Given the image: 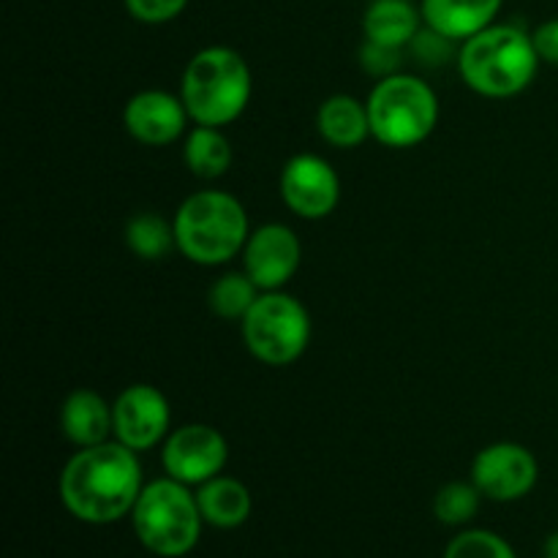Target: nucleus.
<instances>
[{"label": "nucleus", "instance_id": "nucleus-1", "mask_svg": "<svg viewBox=\"0 0 558 558\" xmlns=\"http://www.w3.org/2000/svg\"><path fill=\"white\" fill-rule=\"evenodd\" d=\"M142 488V466L134 450L109 439L82 447L60 472L58 494L65 510L82 523L107 526L134 512Z\"/></svg>", "mask_w": 558, "mask_h": 558}, {"label": "nucleus", "instance_id": "nucleus-2", "mask_svg": "<svg viewBox=\"0 0 558 558\" xmlns=\"http://www.w3.org/2000/svg\"><path fill=\"white\" fill-rule=\"evenodd\" d=\"M532 33L518 25H499L480 31L461 41L458 71L469 90L485 98H512L526 90L539 69Z\"/></svg>", "mask_w": 558, "mask_h": 558}, {"label": "nucleus", "instance_id": "nucleus-3", "mask_svg": "<svg viewBox=\"0 0 558 558\" xmlns=\"http://www.w3.org/2000/svg\"><path fill=\"white\" fill-rule=\"evenodd\" d=\"M248 213L229 191H196L174 213L178 251L202 267H218L243 254Z\"/></svg>", "mask_w": 558, "mask_h": 558}, {"label": "nucleus", "instance_id": "nucleus-4", "mask_svg": "<svg viewBox=\"0 0 558 558\" xmlns=\"http://www.w3.org/2000/svg\"><path fill=\"white\" fill-rule=\"evenodd\" d=\"M254 90L251 69L232 47H205L189 60L180 80V98L196 125L234 123Z\"/></svg>", "mask_w": 558, "mask_h": 558}, {"label": "nucleus", "instance_id": "nucleus-5", "mask_svg": "<svg viewBox=\"0 0 558 558\" xmlns=\"http://www.w3.org/2000/svg\"><path fill=\"white\" fill-rule=\"evenodd\" d=\"M131 523L142 548L153 556L183 558L199 545L205 518L189 485L161 477L142 488Z\"/></svg>", "mask_w": 558, "mask_h": 558}, {"label": "nucleus", "instance_id": "nucleus-6", "mask_svg": "<svg viewBox=\"0 0 558 558\" xmlns=\"http://www.w3.org/2000/svg\"><path fill=\"white\" fill-rule=\"evenodd\" d=\"M365 104H368L371 136L396 150L423 145L439 125V96L420 76H385L376 82Z\"/></svg>", "mask_w": 558, "mask_h": 558}, {"label": "nucleus", "instance_id": "nucleus-7", "mask_svg": "<svg viewBox=\"0 0 558 558\" xmlns=\"http://www.w3.org/2000/svg\"><path fill=\"white\" fill-rule=\"evenodd\" d=\"M243 338L248 352L259 363L283 368L303 357L311 341L308 308L298 298L278 292H262L243 322Z\"/></svg>", "mask_w": 558, "mask_h": 558}, {"label": "nucleus", "instance_id": "nucleus-8", "mask_svg": "<svg viewBox=\"0 0 558 558\" xmlns=\"http://www.w3.org/2000/svg\"><path fill=\"white\" fill-rule=\"evenodd\" d=\"M229 445L223 434L213 425L191 423L180 425L163 441L161 463L167 477L183 485H205L207 480L218 477L227 466Z\"/></svg>", "mask_w": 558, "mask_h": 558}, {"label": "nucleus", "instance_id": "nucleus-9", "mask_svg": "<svg viewBox=\"0 0 558 558\" xmlns=\"http://www.w3.org/2000/svg\"><path fill=\"white\" fill-rule=\"evenodd\" d=\"M281 199L294 216L322 221L341 199V180L332 163L316 153H298L283 163Z\"/></svg>", "mask_w": 558, "mask_h": 558}, {"label": "nucleus", "instance_id": "nucleus-10", "mask_svg": "<svg viewBox=\"0 0 558 558\" xmlns=\"http://www.w3.org/2000/svg\"><path fill=\"white\" fill-rule=\"evenodd\" d=\"M539 466L529 447L496 441L480 450L472 461V483L490 501H518L537 485Z\"/></svg>", "mask_w": 558, "mask_h": 558}, {"label": "nucleus", "instance_id": "nucleus-11", "mask_svg": "<svg viewBox=\"0 0 558 558\" xmlns=\"http://www.w3.org/2000/svg\"><path fill=\"white\" fill-rule=\"evenodd\" d=\"M114 439L134 452L153 450L172 434V409L153 385H131L114 398Z\"/></svg>", "mask_w": 558, "mask_h": 558}, {"label": "nucleus", "instance_id": "nucleus-12", "mask_svg": "<svg viewBox=\"0 0 558 558\" xmlns=\"http://www.w3.org/2000/svg\"><path fill=\"white\" fill-rule=\"evenodd\" d=\"M303 245L287 223H265L248 234L243 248V270L262 292H278L300 270Z\"/></svg>", "mask_w": 558, "mask_h": 558}, {"label": "nucleus", "instance_id": "nucleus-13", "mask_svg": "<svg viewBox=\"0 0 558 558\" xmlns=\"http://www.w3.org/2000/svg\"><path fill=\"white\" fill-rule=\"evenodd\" d=\"M191 114L183 98L169 90H140L123 107V125L147 147H167L185 134Z\"/></svg>", "mask_w": 558, "mask_h": 558}, {"label": "nucleus", "instance_id": "nucleus-14", "mask_svg": "<svg viewBox=\"0 0 558 558\" xmlns=\"http://www.w3.org/2000/svg\"><path fill=\"white\" fill-rule=\"evenodd\" d=\"M501 5L505 0H420V14L430 31L452 41H466L494 25Z\"/></svg>", "mask_w": 558, "mask_h": 558}, {"label": "nucleus", "instance_id": "nucleus-15", "mask_svg": "<svg viewBox=\"0 0 558 558\" xmlns=\"http://www.w3.org/2000/svg\"><path fill=\"white\" fill-rule=\"evenodd\" d=\"M60 430L74 447H96L114 436L112 407L96 390H74L60 407Z\"/></svg>", "mask_w": 558, "mask_h": 558}, {"label": "nucleus", "instance_id": "nucleus-16", "mask_svg": "<svg viewBox=\"0 0 558 558\" xmlns=\"http://www.w3.org/2000/svg\"><path fill=\"white\" fill-rule=\"evenodd\" d=\"M316 131L327 145L338 147V150L360 147L371 136L368 104L347 96V93L325 98L316 112Z\"/></svg>", "mask_w": 558, "mask_h": 558}, {"label": "nucleus", "instance_id": "nucleus-17", "mask_svg": "<svg viewBox=\"0 0 558 558\" xmlns=\"http://www.w3.org/2000/svg\"><path fill=\"white\" fill-rule=\"evenodd\" d=\"M196 505L207 526L229 532L248 521L254 501H251V490L240 480L218 474L196 488Z\"/></svg>", "mask_w": 558, "mask_h": 558}, {"label": "nucleus", "instance_id": "nucleus-18", "mask_svg": "<svg viewBox=\"0 0 558 558\" xmlns=\"http://www.w3.org/2000/svg\"><path fill=\"white\" fill-rule=\"evenodd\" d=\"M423 25V14L414 9L412 0H374L363 16V33L368 41L398 49L409 47Z\"/></svg>", "mask_w": 558, "mask_h": 558}, {"label": "nucleus", "instance_id": "nucleus-19", "mask_svg": "<svg viewBox=\"0 0 558 558\" xmlns=\"http://www.w3.org/2000/svg\"><path fill=\"white\" fill-rule=\"evenodd\" d=\"M232 145L216 125H196L189 131L183 161L191 174L202 180H218L232 167Z\"/></svg>", "mask_w": 558, "mask_h": 558}, {"label": "nucleus", "instance_id": "nucleus-20", "mask_svg": "<svg viewBox=\"0 0 558 558\" xmlns=\"http://www.w3.org/2000/svg\"><path fill=\"white\" fill-rule=\"evenodd\" d=\"M125 245L145 262L163 259V256H169L178 248L174 221H167L158 213H136L125 223Z\"/></svg>", "mask_w": 558, "mask_h": 558}, {"label": "nucleus", "instance_id": "nucleus-21", "mask_svg": "<svg viewBox=\"0 0 558 558\" xmlns=\"http://www.w3.org/2000/svg\"><path fill=\"white\" fill-rule=\"evenodd\" d=\"M262 289L251 281L248 272H227L218 278L207 292V303L216 316L227 322H243L254 303L259 300Z\"/></svg>", "mask_w": 558, "mask_h": 558}, {"label": "nucleus", "instance_id": "nucleus-22", "mask_svg": "<svg viewBox=\"0 0 558 558\" xmlns=\"http://www.w3.org/2000/svg\"><path fill=\"white\" fill-rule=\"evenodd\" d=\"M480 488L474 483H447L434 499V515L445 526H466L480 512Z\"/></svg>", "mask_w": 558, "mask_h": 558}, {"label": "nucleus", "instance_id": "nucleus-23", "mask_svg": "<svg viewBox=\"0 0 558 558\" xmlns=\"http://www.w3.org/2000/svg\"><path fill=\"white\" fill-rule=\"evenodd\" d=\"M445 558H518L512 545L488 529H469L447 545Z\"/></svg>", "mask_w": 558, "mask_h": 558}, {"label": "nucleus", "instance_id": "nucleus-24", "mask_svg": "<svg viewBox=\"0 0 558 558\" xmlns=\"http://www.w3.org/2000/svg\"><path fill=\"white\" fill-rule=\"evenodd\" d=\"M401 63L403 49L398 47H385V44L368 41V38H365V44L360 47V65H363L365 74L376 76V80L401 74Z\"/></svg>", "mask_w": 558, "mask_h": 558}, {"label": "nucleus", "instance_id": "nucleus-25", "mask_svg": "<svg viewBox=\"0 0 558 558\" xmlns=\"http://www.w3.org/2000/svg\"><path fill=\"white\" fill-rule=\"evenodd\" d=\"M123 5L136 22L163 25V22L178 20L185 11V5H189V0H123Z\"/></svg>", "mask_w": 558, "mask_h": 558}, {"label": "nucleus", "instance_id": "nucleus-26", "mask_svg": "<svg viewBox=\"0 0 558 558\" xmlns=\"http://www.w3.org/2000/svg\"><path fill=\"white\" fill-rule=\"evenodd\" d=\"M450 47H452V38L441 36V33L430 31V27H423V31H420L412 41L414 54H417V58L428 65L445 63V60L452 54Z\"/></svg>", "mask_w": 558, "mask_h": 558}, {"label": "nucleus", "instance_id": "nucleus-27", "mask_svg": "<svg viewBox=\"0 0 558 558\" xmlns=\"http://www.w3.org/2000/svg\"><path fill=\"white\" fill-rule=\"evenodd\" d=\"M532 38H534V49H537L539 60L558 69V16L543 22V25H537V31L532 33Z\"/></svg>", "mask_w": 558, "mask_h": 558}, {"label": "nucleus", "instance_id": "nucleus-28", "mask_svg": "<svg viewBox=\"0 0 558 558\" xmlns=\"http://www.w3.org/2000/svg\"><path fill=\"white\" fill-rule=\"evenodd\" d=\"M543 556L545 558H558V532H554L548 539H545Z\"/></svg>", "mask_w": 558, "mask_h": 558}]
</instances>
